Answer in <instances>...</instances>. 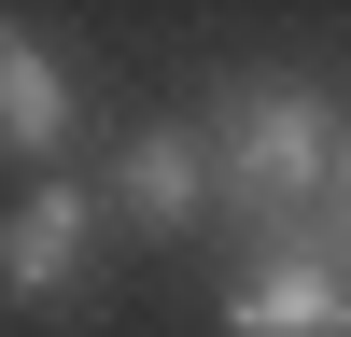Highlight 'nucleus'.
<instances>
[{"mask_svg": "<svg viewBox=\"0 0 351 337\" xmlns=\"http://www.w3.org/2000/svg\"><path fill=\"white\" fill-rule=\"evenodd\" d=\"M197 168H211V211L239 225V253L295 239V225L324 211V183H337V112H324V84L239 71L211 112H197Z\"/></svg>", "mask_w": 351, "mask_h": 337, "instance_id": "f257e3e1", "label": "nucleus"}, {"mask_svg": "<svg viewBox=\"0 0 351 337\" xmlns=\"http://www.w3.org/2000/svg\"><path fill=\"white\" fill-rule=\"evenodd\" d=\"M225 337H351V253L324 239V211H309L295 239L239 253V281H225Z\"/></svg>", "mask_w": 351, "mask_h": 337, "instance_id": "f03ea898", "label": "nucleus"}, {"mask_svg": "<svg viewBox=\"0 0 351 337\" xmlns=\"http://www.w3.org/2000/svg\"><path fill=\"white\" fill-rule=\"evenodd\" d=\"M99 281V183H28L0 211V295L14 309H84Z\"/></svg>", "mask_w": 351, "mask_h": 337, "instance_id": "7ed1b4c3", "label": "nucleus"}, {"mask_svg": "<svg viewBox=\"0 0 351 337\" xmlns=\"http://www.w3.org/2000/svg\"><path fill=\"white\" fill-rule=\"evenodd\" d=\"M99 225H141V239H183L211 225V168H197V127H141L99 183Z\"/></svg>", "mask_w": 351, "mask_h": 337, "instance_id": "20e7f679", "label": "nucleus"}, {"mask_svg": "<svg viewBox=\"0 0 351 337\" xmlns=\"http://www.w3.org/2000/svg\"><path fill=\"white\" fill-rule=\"evenodd\" d=\"M0 155L43 168V183H56V155H71V71H56V42L14 28V14H0Z\"/></svg>", "mask_w": 351, "mask_h": 337, "instance_id": "39448f33", "label": "nucleus"}, {"mask_svg": "<svg viewBox=\"0 0 351 337\" xmlns=\"http://www.w3.org/2000/svg\"><path fill=\"white\" fill-rule=\"evenodd\" d=\"M324 239L351 253V127H337V183H324Z\"/></svg>", "mask_w": 351, "mask_h": 337, "instance_id": "423d86ee", "label": "nucleus"}]
</instances>
